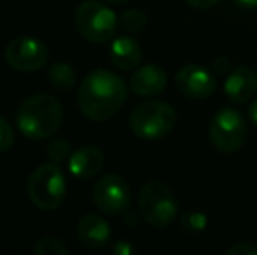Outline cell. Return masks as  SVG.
<instances>
[{
  "mask_svg": "<svg viewBox=\"0 0 257 255\" xmlns=\"http://www.w3.org/2000/svg\"><path fill=\"white\" fill-rule=\"evenodd\" d=\"M34 255H68L70 248L58 238H42L32 248Z\"/></svg>",
  "mask_w": 257,
  "mask_h": 255,
  "instance_id": "cell-19",
  "label": "cell"
},
{
  "mask_svg": "<svg viewBox=\"0 0 257 255\" xmlns=\"http://www.w3.org/2000/svg\"><path fill=\"white\" fill-rule=\"evenodd\" d=\"M27 192L32 204L42 211L56 210L67 196V178L56 163L35 168L28 177Z\"/></svg>",
  "mask_w": 257,
  "mask_h": 255,
  "instance_id": "cell-4",
  "label": "cell"
},
{
  "mask_svg": "<svg viewBox=\"0 0 257 255\" xmlns=\"http://www.w3.org/2000/svg\"><path fill=\"white\" fill-rule=\"evenodd\" d=\"M119 18L98 0H86L75 9V28L79 35L93 44H105L115 35Z\"/></svg>",
  "mask_w": 257,
  "mask_h": 255,
  "instance_id": "cell-6",
  "label": "cell"
},
{
  "mask_svg": "<svg viewBox=\"0 0 257 255\" xmlns=\"http://www.w3.org/2000/svg\"><path fill=\"white\" fill-rule=\"evenodd\" d=\"M247 116H248V121H250V123L257 128V100H254V102L248 105Z\"/></svg>",
  "mask_w": 257,
  "mask_h": 255,
  "instance_id": "cell-26",
  "label": "cell"
},
{
  "mask_svg": "<svg viewBox=\"0 0 257 255\" xmlns=\"http://www.w3.org/2000/svg\"><path fill=\"white\" fill-rule=\"evenodd\" d=\"M6 62L11 68L18 72H37L49 60V49L42 41L30 35L16 37L6 48Z\"/></svg>",
  "mask_w": 257,
  "mask_h": 255,
  "instance_id": "cell-8",
  "label": "cell"
},
{
  "mask_svg": "<svg viewBox=\"0 0 257 255\" xmlns=\"http://www.w3.org/2000/svg\"><path fill=\"white\" fill-rule=\"evenodd\" d=\"M110 225L103 217L88 213L77 222V238L86 248L102 250L110 241Z\"/></svg>",
  "mask_w": 257,
  "mask_h": 255,
  "instance_id": "cell-11",
  "label": "cell"
},
{
  "mask_svg": "<svg viewBox=\"0 0 257 255\" xmlns=\"http://www.w3.org/2000/svg\"><path fill=\"white\" fill-rule=\"evenodd\" d=\"M128 95L126 82L121 75L107 68L89 72L81 82L77 103L82 116L95 123L108 121L122 109Z\"/></svg>",
  "mask_w": 257,
  "mask_h": 255,
  "instance_id": "cell-1",
  "label": "cell"
},
{
  "mask_svg": "<svg viewBox=\"0 0 257 255\" xmlns=\"http://www.w3.org/2000/svg\"><path fill=\"white\" fill-rule=\"evenodd\" d=\"M46 152H48L49 159L58 164V163H61V161L70 157V143L63 138H56L46 147Z\"/></svg>",
  "mask_w": 257,
  "mask_h": 255,
  "instance_id": "cell-20",
  "label": "cell"
},
{
  "mask_svg": "<svg viewBox=\"0 0 257 255\" xmlns=\"http://www.w3.org/2000/svg\"><path fill=\"white\" fill-rule=\"evenodd\" d=\"M142 46L132 35H121V37L114 39L110 49H108L112 65L121 68V70H133L142 62Z\"/></svg>",
  "mask_w": 257,
  "mask_h": 255,
  "instance_id": "cell-15",
  "label": "cell"
},
{
  "mask_svg": "<svg viewBox=\"0 0 257 255\" xmlns=\"http://www.w3.org/2000/svg\"><path fill=\"white\" fill-rule=\"evenodd\" d=\"M139 211L146 224L154 229H166L179 213L175 194L166 184L158 180L147 182L139 194Z\"/></svg>",
  "mask_w": 257,
  "mask_h": 255,
  "instance_id": "cell-5",
  "label": "cell"
},
{
  "mask_svg": "<svg viewBox=\"0 0 257 255\" xmlns=\"http://www.w3.org/2000/svg\"><path fill=\"white\" fill-rule=\"evenodd\" d=\"M186 2L194 9H210V7L217 6L220 0H186Z\"/></svg>",
  "mask_w": 257,
  "mask_h": 255,
  "instance_id": "cell-25",
  "label": "cell"
},
{
  "mask_svg": "<svg viewBox=\"0 0 257 255\" xmlns=\"http://www.w3.org/2000/svg\"><path fill=\"white\" fill-rule=\"evenodd\" d=\"M257 91V74L248 67H236L224 81V95L233 103H245Z\"/></svg>",
  "mask_w": 257,
  "mask_h": 255,
  "instance_id": "cell-13",
  "label": "cell"
},
{
  "mask_svg": "<svg viewBox=\"0 0 257 255\" xmlns=\"http://www.w3.org/2000/svg\"><path fill=\"white\" fill-rule=\"evenodd\" d=\"M105 154L95 145H86L68 157V171L79 180H89L102 171Z\"/></svg>",
  "mask_w": 257,
  "mask_h": 255,
  "instance_id": "cell-12",
  "label": "cell"
},
{
  "mask_svg": "<svg viewBox=\"0 0 257 255\" xmlns=\"http://www.w3.org/2000/svg\"><path fill=\"white\" fill-rule=\"evenodd\" d=\"M226 255H257V243L254 241H240L231 245L226 250Z\"/></svg>",
  "mask_w": 257,
  "mask_h": 255,
  "instance_id": "cell-22",
  "label": "cell"
},
{
  "mask_svg": "<svg viewBox=\"0 0 257 255\" xmlns=\"http://www.w3.org/2000/svg\"><path fill=\"white\" fill-rule=\"evenodd\" d=\"M130 129L140 140L154 142L165 138L177 124V112L172 105L159 100L142 102L130 114Z\"/></svg>",
  "mask_w": 257,
  "mask_h": 255,
  "instance_id": "cell-3",
  "label": "cell"
},
{
  "mask_svg": "<svg viewBox=\"0 0 257 255\" xmlns=\"http://www.w3.org/2000/svg\"><path fill=\"white\" fill-rule=\"evenodd\" d=\"M212 68L215 74H227V70H229V60L220 56V58H217L215 62H213Z\"/></svg>",
  "mask_w": 257,
  "mask_h": 255,
  "instance_id": "cell-24",
  "label": "cell"
},
{
  "mask_svg": "<svg viewBox=\"0 0 257 255\" xmlns=\"http://www.w3.org/2000/svg\"><path fill=\"white\" fill-rule=\"evenodd\" d=\"M112 252L115 255H132L135 252V246L130 241H126V239H119V241H115V245L112 246Z\"/></svg>",
  "mask_w": 257,
  "mask_h": 255,
  "instance_id": "cell-23",
  "label": "cell"
},
{
  "mask_svg": "<svg viewBox=\"0 0 257 255\" xmlns=\"http://www.w3.org/2000/svg\"><path fill=\"white\" fill-rule=\"evenodd\" d=\"M175 86L180 95L189 100H206L215 93L217 82L208 68L191 63L179 68L175 74Z\"/></svg>",
  "mask_w": 257,
  "mask_h": 255,
  "instance_id": "cell-10",
  "label": "cell"
},
{
  "mask_svg": "<svg viewBox=\"0 0 257 255\" xmlns=\"http://www.w3.org/2000/svg\"><path fill=\"white\" fill-rule=\"evenodd\" d=\"M63 123V107L51 95H32L21 102L16 112V126L32 140L53 136Z\"/></svg>",
  "mask_w": 257,
  "mask_h": 255,
  "instance_id": "cell-2",
  "label": "cell"
},
{
  "mask_svg": "<svg viewBox=\"0 0 257 255\" xmlns=\"http://www.w3.org/2000/svg\"><path fill=\"white\" fill-rule=\"evenodd\" d=\"M93 201H95V206L105 215H110V217L122 215L132 203V191L128 182L121 175H103L95 184Z\"/></svg>",
  "mask_w": 257,
  "mask_h": 255,
  "instance_id": "cell-9",
  "label": "cell"
},
{
  "mask_svg": "<svg viewBox=\"0 0 257 255\" xmlns=\"http://www.w3.org/2000/svg\"><path fill=\"white\" fill-rule=\"evenodd\" d=\"M48 79L56 89L65 91V89H72L75 86V82H77V72L68 63L56 62L49 67Z\"/></svg>",
  "mask_w": 257,
  "mask_h": 255,
  "instance_id": "cell-16",
  "label": "cell"
},
{
  "mask_svg": "<svg viewBox=\"0 0 257 255\" xmlns=\"http://www.w3.org/2000/svg\"><path fill=\"white\" fill-rule=\"evenodd\" d=\"M119 27L130 35L142 34L147 27V16L140 9H128L119 18Z\"/></svg>",
  "mask_w": 257,
  "mask_h": 255,
  "instance_id": "cell-17",
  "label": "cell"
},
{
  "mask_svg": "<svg viewBox=\"0 0 257 255\" xmlns=\"http://www.w3.org/2000/svg\"><path fill=\"white\" fill-rule=\"evenodd\" d=\"M14 143V133L11 129L9 123L0 117V154L9 150Z\"/></svg>",
  "mask_w": 257,
  "mask_h": 255,
  "instance_id": "cell-21",
  "label": "cell"
},
{
  "mask_svg": "<svg viewBox=\"0 0 257 255\" xmlns=\"http://www.w3.org/2000/svg\"><path fill=\"white\" fill-rule=\"evenodd\" d=\"M107 2L115 4V6H119V4H126V2H130V0H107Z\"/></svg>",
  "mask_w": 257,
  "mask_h": 255,
  "instance_id": "cell-29",
  "label": "cell"
},
{
  "mask_svg": "<svg viewBox=\"0 0 257 255\" xmlns=\"http://www.w3.org/2000/svg\"><path fill=\"white\" fill-rule=\"evenodd\" d=\"M234 2L241 7H247V9H255L257 7V0H234Z\"/></svg>",
  "mask_w": 257,
  "mask_h": 255,
  "instance_id": "cell-28",
  "label": "cell"
},
{
  "mask_svg": "<svg viewBox=\"0 0 257 255\" xmlns=\"http://www.w3.org/2000/svg\"><path fill=\"white\" fill-rule=\"evenodd\" d=\"M166 82H168L166 72L161 67H158V65L151 63L144 65L139 70H135V74L130 79V89L135 95L151 98V96H156L165 91Z\"/></svg>",
  "mask_w": 257,
  "mask_h": 255,
  "instance_id": "cell-14",
  "label": "cell"
},
{
  "mask_svg": "<svg viewBox=\"0 0 257 255\" xmlns=\"http://www.w3.org/2000/svg\"><path fill=\"white\" fill-rule=\"evenodd\" d=\"M122 215H124L126 222H128L130 225H137V224H139V215H140V211H139V215H137L135 211H132V210L128 211V210H126Z\"/></svg>",
  "mask_w": 257,
  "mask_h": 255,
  "instance_id": "cell-27",
  "label": "cell"
},
{
  "mask_svg": "<svg viewBox=\"0 0 257 255\" xmlns=\"http://www.w3.org/2000/svg\"><path fill=\"white\" fill-rule=\"evenodd\" d=\"M180 227L189 234H200L208 227V217L200 210H189L180 215Z\"/></svg>",
  "mask_w": 257,
  "mask_h": 255,
  "instance_id": "cell-18",
  "label": "cell"
},
{
  "mask_svg": "<svg viewBox=\"0 0 257 255\" xmlns=\"http://www.w3.org/2000/svg\"><path fill=\"white\" fill-rule=\"evenodd\" d=\"M208 136L212 145L222 154H233L245 145L248 136L247 119L236 109H220L210 121Z\"/></svg>",
  "mask_w": 257,
  "mask_h": 255,
  "instance_id": "cell-7",
  "label": "cell"
}]
</instances>
